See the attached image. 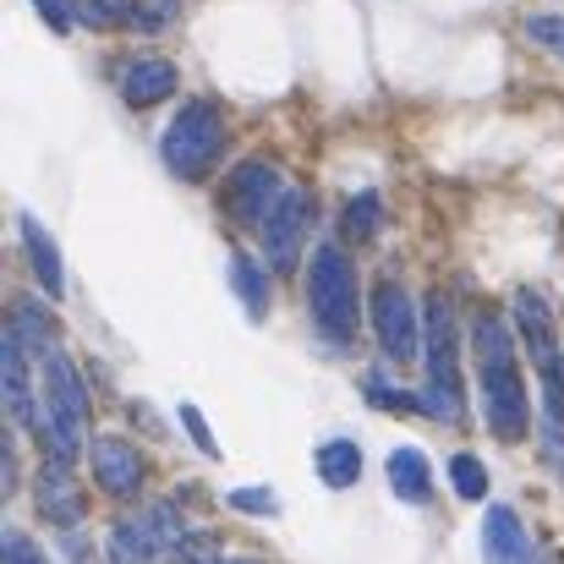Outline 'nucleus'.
Segmentation results:
<instances>
[{
	"label": "nucleus",
	"mask_w": 564,
	"mask_h": 564,
	"mask_svg": "<svg viewBox=\"0 0 564 564\" xmlns=\"http://www.w3.org/2000/svg\"><path fill=\"white\" fill-rule=\"evenodd\" d=\"M0 560L6 564H44V554H39V543H28L17 527H6V538H0Z\"/></svg>",
	"instance_id": "nucleus-27"
},
{
	"label": "nucleus",
	"mask_w": 564,
	"mask_h": 564,
	"mask_svg": "<svg viewBox=\"0 0 564 564\" xmlns=\"http://www.w3.org/2000/svg\"><path fill=\"white\" fill-rule=\"evenodd\" d=\"M516 318H521V340L538 362L543 378V411H549V427H564V351H560V329H554V313L538 291H516Z\"/></svg>",
	"instance_id": "nucleus-6"
},
{
	"label": "nucleus",
	"mask_w": 564,
	"mask_h": 564,
	"mask_svg": "<svg viewBox=\"0 0 564 564\" xmlns=\"http://www.w3.org/2000/svg\"><path fill=\"white\" fill-rule=\"evenodd\" d=\"M94 482H99L110 499H132V494L143 488V455H138V444H127V438H116V433L94 438Z\"/></svg>",
	"instance_id": "nucleus-12"
},
{
	"label": "nucleus",
	"mask_w": 564,
	"mask_h": 564,
	"mask_svg": "<svg viewBox=\"0 0 564 564\" xmlns=\"http://www.w3.org/2000/svg\"><path fill=\"white\" fill-rule=\"evenodd\" d=\"M449 477H455V494L460 499H488V466L477 455H455L449 460Z\"/></svg>",
	"instance_id": "nucleus-23"
},
{
	"label": "nucleus",
	"mask_w": 564,
	"mask_h": 564,
	"mask_svg": "<svg viewBox=\"0 0 564 564\" xmlns=\"http://www.w3.org/2000/svg\"><path fill=\"white\" fill-rule=\"evenodd\" d=\"M422 357H427L422 411L455 422V416H460V368H455V362H460V346H455V307H449L444 296L427 302V346H422Z\"/></svg>",
	"instance_id": "nucleus-5"
},
{
	"label": "nucleus",
	"mask_w": 564,
	"mask_h": 564,
	"mask_svg": "<svg viewBox=\"0 0 564 564\" xmlns=\"http://www.w3.org/2000/svg\"><path fill=\"white\" fill-rule=\"evenodd\" d=\"M368 389H373V405H383V411H394V405H400V411H416V405H422V400H411V394H394L383 378H373Z\"/></svg>",
	"instance_id": "nucleus-29"
},
{
	"label": "nucleus",
	"mask_w": 564,
	"mask_h": 564,
	"mask_svg": "<svg viewBox=\"0 0 564 564\" xmlns=\"http://www.w3.org/2000/svg\"><path fill=\"white\" fill-rule=\"evenodd\" d=\"M225 149V116L214 99H187L176 110V121L165 127V165L182 176V182H203L214 171Z\"/></svg>",
	"instance_id": "nucleus-4"
},
{
	"label": "nucleus",
	"mask_w": 564,
	"mask_h": 564,
	"mask_svg": "<svg viewBox=\"0 0 564 564\" xmlns=\"http://www.w3.org/2000/svg\"><path fill=\"white\" fill-rule=\"evenodd\" d=\"M39 433H44V449H50L55 466H72L83 455V438H88V389H83V373L72 368L66 351H55L44 362Z\"/></svg>",
	"instance_id": "nucleus-2"
},
{
	"label": "nucleus",
	"mask_w": 564,
	"mask_h": 564,
	"mask_svg": "<svg viewBox=\"0 0 564 564\" xmlns=\"http://www.w3.org/2000/svg\"><path fill=\"white\" fill-rule=\"evenodd\" d=\"M176 11H182V0H138V6H132V22H138L143 33H160Z\"/></svg>",
	"instance_id": "nucleus-25"
},
{
	"label": "nucleus",
	"mask_w": 564,
	"mask_h": 564,
	"mask_svg": "<svg viewBox=\"0 0 564 564\" xmlns=\"http://www.w3.org/2000/svg\"><path fill=\"white\" fill-rule=\"evenodd\" d=\"M72 17L88 28H121V22H132V6L127 0H72Z\"/></svg>",
	"instance_id": "nucleus-22"
},
{
	"label": "nucleus",
	"mask_w": 564,
	"mask_h": 564,
	"mask_svg": "<svg viewBox=\"0 0 564 564\" xmlns=\"http://www.w3.org/2000/svg\"><path fill=\"white\" fill-rule=\"evenodd\" d=\"M39 17H44L55 33H66V28H72V0H39Z\"/></svg>",
	"instance_id": "nucleus-30"
},
{
	"label": "nucleus",
	"mask_w": 564,
	"mask_h": 564,
	"mask_svg": "<svg viewBox=\"0 0 564 564\" xmlns=\"http://www.w3.org/2000/svg\"><path fill=\"white\" fill-rule=\"evenodd\" d=\"M285 192L291 187L280 182V171H274L269 160H241L236 176L225 182V214H230L241 230H263V225L280 214Z\"/></svg>",
	"instance_id": "nucleus-8"
},
{
	"label": "nucleus",
	"mask_w": 564,
	"mask_h": 564,
	"mask_svg": "<svg viewBox=\"0 0 564 564\" xmlns=\"http://www.w3.org/2000/svg\"><path fill=\"white\" fill-rule=\"evenodd\" d=\"M39 510L50 521H61V527H77L83 521V494H77L72 471L55 466V460H44V471H39Z\"/></svg>",
	"instance_id": "nucleus-15"
},
{
	"label": "nucleus",
	"mask_w": 564,
	"mask_h": 564,
	"mask_svg": "<svg viewBox=\"0 0 564 564\" xmlns=\"http://www.w3.org/2000/svg\"><path fill=\"white\" fill-rule=\"evenodd\" d=\"M318 477L329 482V488H351L357 477H362V449L351 444V438H329V444H318Z\"/></svg>",
	"instance_id": "nucleus-18"
},
{
	"label": "nucleus",
	"mask_w": 564,
	"mask_h": 564,
	"mask_svg": "<svg viewBox=\"0 0 564 564\" xmlns=\"http://www.w3.org/2000/svg\"><path fill=\"white\" fill-rule=\"evenodd\" d=\"M378 225H383V197H378V192H357V197L346 203V219H340V230H346L351 241H373Z\"/></svg>",
	"instance_id": "nucleus-20"
},
{
	"label": "nucleus",
	"mask_w": 564,
	"mask_h": 564,
	"mask_svg": "<svg viewBox=\"0 0 564 564\" xmlns=\"http://www.w3.org/2000/svg\"><path fill=\"white\" fill-rule=\"evenodd\" d=\"M225 505H230V510H247V516H274V510H280V499H274L269 488H236Z\"/></svg>",
	"instance_id": "nucleus-26"
},
{
	"label": "nucleus",
	"mask_w": 564,
	"mask_h": 564,
	"mask_svg": "<svg viewBox=\"0 0 564 564\" xmlns=\"http://www.w3.org/2000/svg\"><path fill=\"white\" fill-rule=\"evenodd\" d=\"M11 335H17L39 362H50V357H55V335H50V324L39 318V307H28V302H22V307H17V318H11Z\"/></svg>",
	"instance_id": "nucleus-21"
},
{
	"label": "nucleus",
	"mask_w": 564,
	"mask_h": 564,
	"mask_svg": "<svg viewBox=\"0 0 564 564\" xmlns=\"http://www.w3.org/2000/svg\"><path fill=\"white\" fill-rule=\"evenodd\" d=\"M192 564H252V560H192Z\"/></svg>",
	"instance_id": "nucleus-31"
},
{
	"label": "nucleus",
	"mask_w": 564,
	"mask_h": 564,
	"mask_svg": "<svg viewBox=\"0 0 564 564\" xmlns=\"http://www.w3.org/2000/svg\"><path fill=\"white\" fill-rule=\"evenodd\" d=\"M527 39H532L538 50H549V55H560L564 61V17H554V11L527 17Z\"/></svg>",
	"instance_id": "nucleus-24"
},
{
	"label": "nucleus",
	"mask_w": 564,
	"mask_h": 564,
	"mask_svg": "<svg viewBox=\"0 0 564 564\" xmlns=\"http://www.w3.org/2000/svg\"><path fill=\"white\" fill-rule=\"evenodd\" d=\"M187 543V527L176 521V505H154L143 516H121L110 532V564H160Z\"/></svg>",
	"instance_id": "nucleus-7"
},
{
	"label": "nucleus",
	"mask_w": 564,
	"mask_h": 564,
	"mask_svg": "<svg viewBox=\"0 0 564 564\" xmlns=\"http://www.w3.org/2000/svg\"><path fill=\"white\" fill-rule=\"evenodd\" d=\"M230 285L241 291V302H247V313H252V318H263V313H269V274H263L247 252H236V258H230Z\"/></svg>",
	"instance_id": "nucleus-19"
},
{
	"label": "nucleus",
	"mask_w": 564,
	"mask_h": 564,
	"mask_svg": "<svg viewBox=\"0 0 564 564\" xmlns=\"http://www.w3.org/2000/svg\"><path fill=\"white\" fill-rule=\"evenodd\" d=\"M307 302H313V324L324 329V340L351 346V335H357V269L346 263V252L335 241H324L313 252Z\"/></svg>",
	"instance_id": "nucleus-3"
},
{
	"label": "nucleus",
	"mask_w": 564,
	"mask_h": 564,
	"mask_svg": "<svg viewBox=\"0 0 564 564\" xmlns=\"http://www.w3.org/2000/svg\"><path fill=\"white\" fill-rule=\"evenodd\" d=\"M482 554L488 564H532V543H527V527L510 505H488V521H482Z\"/></svg>",
	"instance_id": "nucleus-13"
},
{
	"label": "nucleus",
	"mask_w": 564,
	"mask_h": 564,
	"mask_svg": "<svg viewBox=\"0 0 564 564\" xmlns=\"http://www.w3.org/2000/svg\"><path fill=\"white\" fill-rule=\"evenodd\" d=\"M28 346L6 329V340H0V394H6V411H11V422L17 427H39V389H33V368H28Z\"/></svg>",
	"instance_id": "nucleus-10"
},
{
	"label": "nucleus",
	"mask_w": 564,
	"mask_h": 564,
	"mask_svg": "<svg viewBox=\"0 0 564 564\" xmlns=\"http://www.w3.org/2000/svg\"><path fill=\"white\" fill-rule=\"evenodd\" d=\"M383 471H389L394 499H405V505H427V499H433V471H427L422 449H394Z\"/></svg>",
	"instance_id": "nucleus-16"
},
{
	"label": "nucleus",
	"mask_w": 564,
	"mask_h": 564,
	"mask_svg": "<svg viewBox=\"0 0 564 564\" xmlns=\"http://www.w3.org/2000/svg\"><path fill=\"white\" fill-rule=\"evenodd\" d=\"M171 94H176V66L160 61V55H138V61L121 72V99L138 105V110H149V105H160V99H171Z\"/></svg>",
	"instance_id": "nucleus-14"
},
{
	"label": "nucleus",
	"mask_w": 564,
	"mask_h": 564,
	"mask_svg": "<svg viewBox=\"0 0 564 564\" xmlns=\"http://www.w3.org/2000/svg\"><path fill=\"white\" fill-rule=\"evenodd\" d=\"M307 214H313L307 192H285L280 214L263 225V258H269L274 274L296 269V252H302V236H307Z\"/></svg>",
	"instance_id": "nucleus-11"
},
{
	"label": "nucleus",
	"mask_w": 564,
	"mask_h": 564,
	"mask_svg": "<svg viewBox=\"0 0 564 564\" xmlns=\"http://www.w3.org/2000/svg\"><path fill=\"white\" fill-rule=\"evenodd\" d=\"M471 351H477V383H482V416L505 444H521L532 427V400H527V378H521V351L505 329L499 313H477L471 329Z\"/></svg>",
	"instance_id": "nucleus-1"
},
{
	"label": "nucleus",
	"mask_w": 564,
	"mask_h": 564,
	"mask_svg": "<svg viewBox=\"0 0 564 564\" xmlns=\"http://www.w3.org/2000/svg\"><path fill=\"white\" fill-rule=\"evenodd\" d=\"M373 329L389 362H416L422 357V318H416L411 296L394 280H378L373 285Z\"/></svg>",
	"instance_id": "nucleus-9"
},
{
	"label": "nucleus",
	"mask_w": 564,
	"mask_h": 564,
	"mask_svg": "<svg viewBox=\"0 0 564 564\" xmlns=\"http://www.w3.org/2000/svg\"><path fill=\"white\" fill-rule=\"evenodd\" d=\"M182 427L192 433V444H197L203 455H219V444H214V433H208V422H203V411H197V405H182Z\"/></svg>",
	"instance_id": "nucleus-28"
},
{
	"label": "nucleus",
	"mask_w": 564,
	"mask_h": 564,
	"mask_svg": "<svg viewBox=\"0 0 564 564\" xmlns=\"http://www.w3.org/2000/svg\"><path fill=\"white\" fill-rule=\"evenodd\" d=\"M22 247H28V258H33V274H39V285L50 291V296H61L66 291V269H61V247L44 236V225L39 219H28L22 214Z\"/></svg>",
	"instance_id": "nucleus-17"
}]
</instances>
